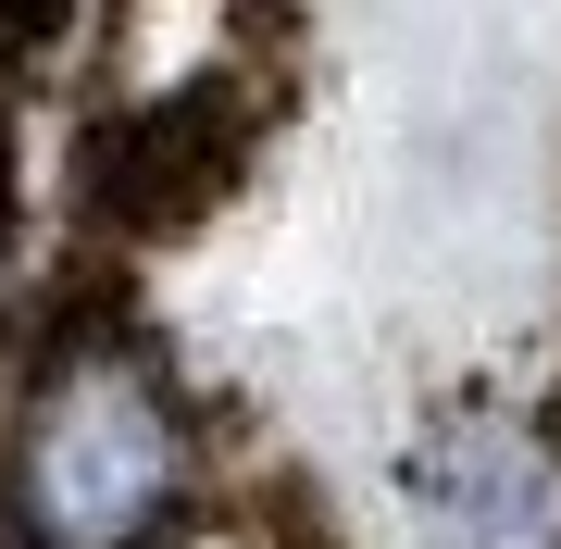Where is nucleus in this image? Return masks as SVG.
Instances as JSON below:
<instances>
[{"label": "nucleus", "mask_w": 561, "mask_h": 549, "mask_svg": "<svg viewBox=\"0 0 561 549\" xmlns=\"http://www.w3.org/2000/svg\"><path fill=\"white\" fill-rule=\"evenodd\" d=\"M0 13H13V25H62V0H0Z\"/></svg>", "instance_id": "nucleus-2"}, {"label": "nucleus", "mask_w": 561, "mask_h": 549, "mask_svg": "<svg viewBox=\"0 0 561 549\" xmlns=\"http://www.w3.org/2000/svg\"><path fill=\"white\" fill-rule=\"evenodd\" d=\"M187 488L175 400L138 350H62L13 437V537L25 549H138Z\"/></svg>", "instance_id": "nucleus-1"}]
</instances>
